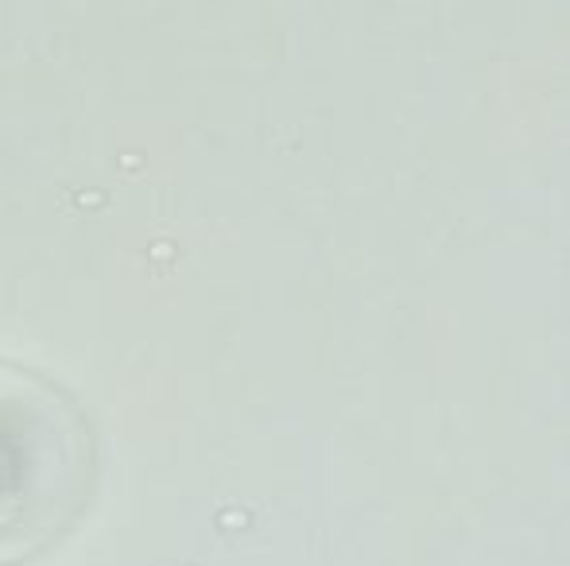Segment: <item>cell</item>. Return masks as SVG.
I'll list each match as a JSON object with an SVG mask.
<instances>
[{
  "label": "cell",
  "instance_id": "cell-1",
  "mask_svg": "<svg viewBox=\"0 0 570 566\" xmlns=\"http://www.w3.org/2000/svg\"><path fill=\"white\" fill-rule=\"evenodd\" d=\"M90 469V435L67 396L0 365V563L23 559L70 528Z\"/></svg>",
  "mask_w": 570,
  "mask_h": 566
}]
</instances>
